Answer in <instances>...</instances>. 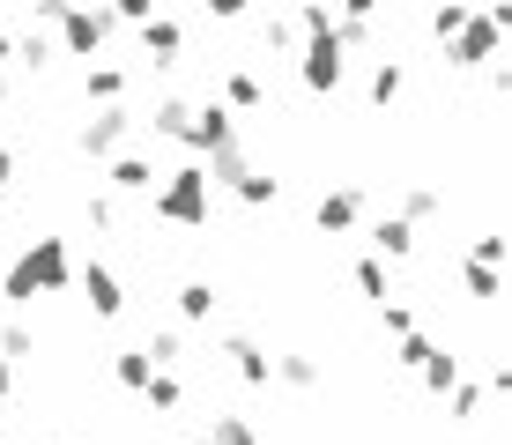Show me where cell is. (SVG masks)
Masks as SVG:
<instances>
[{"mask_svg":"<svg viewBox=\"0 0 512 445\" xmlns=\"http://www.w3.org/2000/svg\"><path fill=\"white\" fill-rule=\"evenodd\" d=\"M67 282H75V245L67 238H30L23 253L8 260V275H0V297L23 312V305H38V297H60Z\"/></svg>","mask_w":512,"mask_h":445,"instance_id":"cell-1","label":"cell"},{"mask_svg":"<svg viewBox=\"0 0 512 445\" xmlns=\"http://www.w3.org/2000/svg\"><path fill=\"white\" fill-rule=\"evenodd\" d=\"M149 208H156V223H171V230H208V216H216V186H208L201 156H186V164H171L164 178H156Z\"/></svg>","mask_w":512,"mask_h":445,"instance_id":"cell-2","label":"cell"},{"mask_svg":"<svg viewBox=\"0 0 512 445\" xmlns=\"http://www.w3.org/2000/svg\"><path fill=\"white\" fill-rule=\"evenodd\" d=\"M498 45H505V23L490 8H468V23L446 38V67H453V75H475V67L498 60Z\"/></svg>","mask_w":512,"mask_h":445,"instance_id":"cell-3","label":"cell"},{"mask_svg":"<svg viewBox=\"0 0 512 445\" xmlns=\"http://www.w3.org/2000/svg\"><path fill=\"white\" fill-rule=\"evenodd\" d=\"M52 30H60L52 45H60L67 60H97V52L112 45V30H119V23H112L104 8H90V0H67V8H60V23H52Z\"/></svg>","mask_w":512,"mask_h":445,"instance_id":"cell-4","label":"cell"},{"mask_svg":"<svg viewBox=\"0 0 512 445\" xmlns=\"http://www.w3.org/2000/svg\"><path fill=\"white\" fill-rule=\"evenodd\" d=\"M127 134H134V112H127V104H90V119L75 127V149L90 156V164H104V156L127 149Z\"/></svg>","mask_w":512,"mask_h":445,"instance_id":"cell-5","label":"cell"},{"mask_svg":"<svg viewBox=\"0 0 512 445\" xmlns=\"http://www.w3.org/2000/svg\"><path fill=\"white\" fill-rule=\"evenodd\" d=\"M297 75H305L312 97H334L349 75V45H342V30H327V38H305V52H297Z\"/></svg>","mask_w":512,"mask_h":445,"instance_id":"cell-6","label":"cell"},{"mask_svg":"<svg viewBox=\"0 0 512 445\" xmlns=\"http://www.w3.org/2000/svg\"><path fill=\"white\" fill-rule=\"evenodd\" d=\"M238 141V112L223 97H208V104H193V141H186V156H216V149H231Z\"/></svg>","mask_w":512,"mask_h":445,"instance_id":"cell-7","label":"cell"},{"mask_svg":"<svg viewBox=\"0 0 512 445\" xmlns=\"http://www.w3.org/2000/svg\"><path fill=\"white\" fill-rule=\"evenodd\" d=\"M357 216H364V193L357 186H327L320 201H312V230H320V238H349Z\"/></svg>","mask_w":512,"mask_h":445,"instance_id":"cell-8","label":"cell"},{"mask_svg":"<svg viewBox=\"0 0 512 445\" xmlns=\"http://www.w3.org/2000/svg\"><path fill=\"white\" fill-rule=\"evenodd\" d=\"M82 305H90L97 319H119V312H127V290H119V275H112L104 260L82 267Z\"/></svg>","mask_w":512,"mask_h":445,"instance_id":"cell-9","label":"cell"},{"mask_svg":"<svg viewBox=\"0 0 512 445\" xmlns=\"http://www.w3.org/2000/svg\"><path fill=\"white\" fill-rule=\"evenodd\" d=\"M223 356H231V371L245 386H275V356L253 342V334H223Z\"/></svg>","mask_w":512,"mask_h":445,"instance_id":"cell-10","label":"cell"},{"mask_svg":"<svg viewBox=\"0 0 512 445\" xmlns=\"http://www.w3.org/2000/svg\"><path fill=\"white\" fill-rule=\"evenodd\" d=\"M156 178L149 156H104V193H156Z\"/></svg>","mask_w":512,"mask_h":445,"instance_id":"cell-11","label":"cell"},{"mask_svg":"<svg viewBox=\"0 0 512 445\" xmlns=\"http://www.w3.org/2000/svg\"><path fill=\"white\" fill-rule=\"evenodd\" d=\"M141 401H149V416H179V408H186V379L171 364H156L149 379H141Z\"/></svg>","mask_w":512,"mask_h":445,"instance_id":"cell-12","label":"cell"},{"mask_svg":"<svg viewBox=\"0 0 512 445\" xmlns=\"http://www.w3.org/2000/svg\"><path fill=\"white\" fill-rule=\"evenodd\" d=\"M141 52H149L156 67H179V52H186V30L171 23V15H149V23H141Z\"/></svg>","mask_w":512,"mask_h":445,"instance_id":"cell-13","label":"cell"},{"mask_svg":"<svg viewBox=\"0 0 512 445\" xmlns=\"http://www.w3.org/2000/svg\"><path fill=\"white\" fill-rule=\"evenodd\" d=\"M364 238H372L379 260H409V253H416V223H409V216H379Z\"/></svg>","mask_w":512,"mask_h":445,"instance_id":"cell-14","label":"cell"},{"mask_svg":"<svg viewBox=\"0 0 512 445\" xmlns=\"http://www.w3.org/2000/svg\"><path fill=\"white\" fill-rule=\"evenodd\" d=\"M82 97H90V104H127V67L90 60V67H82Z\"/></svg>","mask_w":512,"mask_h":445,"instance_id":"cell-15","label":"cell"},{"mask_svg":"<svg viewBox=\"0 0 512 445\" xmlns=\"http://www.w3.org/2000/svg\"><path fill=\"white\" fill-rule=\"evenodd\" d=\"M327 371H320V356H305V349H282L275 356V386H290V394H312Z\"/></svg>","mask_w":512,"mask_h":445,"instance_id":"cell-16","label":"cell"},{"mask_svg":"<svg viewBox=\"0 0 512 445\" xmlns=\"http://www.w3.org/2000/svg\"><path fill=\"white\" fill-rule=\"evenodd\" d=\"M149 127L164 134L171 149H186V141H193V104H186V97H164V104L149 112Z\"/></svg>","mask_w":512,"mask_h":445,"instance_id":"cell-17","label":"cell"},{"mask_svg":"<svg viewBox=\"0 0 512 445\" xmlns=\"http://www.w3.org/2000/svg\"><path fill=\"white\" fill-rule=\"evenodd\" d=\"M60 60V45H52V30L38 23V30H23V38H15V67H30V75H45V67Z\"/></svg>","mask_w":512,"mask_h":445,"instance_id":"cell-18","label":"cell"},{"mask_svg":"<svg viewBox=\"0 0 512 445\" xmlns=\"http://www.w3.org/2000/svg\"><path fill=\"white\" fill-rule=\"evenodd\" d=\"M208 438H216V445H260L253 416H238V408H216V416H208Z\"/></svg>","mask_w":512,"mask_h":445,"instance_id":"cell-19","label":"cell"},{"mask_svg":"<svg viewBox=\"0 0 512 445\" xmlns=\"http://www.w3.org/2000/svg\"><path fill=\"white\" fill-rule=\"evenodd\" d=\"M179 319H186V327L216 319V282H179Z\"/></svg>","mask_w":512,"mask_h":445,"instance_id":"cell-20","label":"cell"},{"mask_svg":"<svg viewBox=\"0 0 512 445\" xmlns=\"http://www.w3.org/2000/svg\"><path fill=\"white\" fill-rule=\"evenodd\" d=\"M223 104H231V112H260V75L253 67H231V75H223Z\"/></svg>","mask_w":512,"mask_h":445,"instance_id":"cell-21","label":"cell"},{"mask_svg":"<svg viewBox=\"0 0 512 445\" xmlns=\"http://www.w3.org/2000/svg\"><path fill=\"white\" fill-rule=\"evenodd\" d=\"M349 275H357V290L372 297V305H386V297H394V275H386V260H379V253H364L357 267H349Z\"/></svg>","mask_w":512,"mask_h":445,"instance_id":"cell-22","label":"cell"},{"mask_svg":"<svg viewBox=\"0 0 512 445\" xmlns=\"http://www.w3.org/2000/svg\"><path fill=\"white\" fill-rule=\"evenodd\" d=\"M416 379L431 386V394H446V386L461 379V356H453V349H431V356H423V364H416Z\"/></svg>","mask_w":512,"mask_h":445,"instance_id":"cell-23","label":"cell"},{"mask_svg":"<svg viewBox=\"0 0 512 445\" xmlns=\"http://www.w3.org/2000/svg\"><path fill=\"white\" fill-rule=\"evenodd\" d=\"M149 371H156V364H149V349H141V342L112 356V379H119V386H127V394H141V379H149Z\"/></svg>","mask_w":512,"mask_h":445,"instance_id":"cell-24","label":"cell"},{"mask_svg":"<svg viewBox=\"0 0 512 445\" xmlns=\"http://www.w3.org/2000/svg\"><path fill=\"white\" fill-rule=\"evenodd\" d=\"M401 89H409V75H401V60H379V67H372V112H386V104H394Z\"/></svg>","mask_w":512,"mask_h":445,"instance_id":"cell-25","label":"cell"},{"mask_svg":"<svg viewBox=\"0 0 512 445\" xmlns=\"http://www.w3.org/2000/svg\"><path fill=\"white\" fill-rule=\"evenodd\" d=\"M231 193H238V201H245V208H275V193H282V178H268V171H245V178H238V186H231Z\"/></svg>","mask_w":512,"mask_h":445,"instance_id":"cell-26","label":"cell"},{"mask_svg":"<svg viewBox=\"0 0 512 445\" xmlns=\"http://www.w3.org/2000/svg\"><path fill=\"white\" fill-rule=\"evenodd\" d=\"M461 290L475 297V305H490V297H498V267H483V260H461Z\"/></svg>","mask_w":512,"mask_h":445,"instance_id":"cell-27","label":"cell"},{"mask_svg":"<svg viewBox=\"0 0 512 445\" xmlns=\"http://www.w3.org/2000/svg\"><path fill=\"white\" fill-rule=\"evenodd\" d=\"M438 208H446V201H438V186H409V193H401V208H394V216H409V223H431Z\"/></svg>","mask_w":512,"mask_h":445,"instance_id":"cell-28","label":"cell"},{"mask_svg":"<svg viewBox=\"0 0 512 445\" xmlns=\"http://www.w3.org/2000/svg\"><path fill=\"white\" fill-rule=\"evenodd\" d=\"M82 223H90V230H119V193H90V201H82Z\"/></svg>","mask_w":512,"mask_h":445,"instance_id":"cell-29","label":"cell"},{"mask_svg":"<svg viewBox=\"0 0 512 445\" xmlns=\"http://www.w3.org/2000/svg\"><path fill=\"white\" fill-rule=\"evenodd\" d=\"M290 23H297V38H327V30H334V8H327V0H305Z\"/></svg>","mask_w":512,"mask_h":445,"instance_id":"cell-30","label":"cell"},{"mask_svg":"<svg viewBox=\"0 0 512 445\" xmlns=\"http://www.w3.org/2000/svg\"><path fill=\"white\" fill-rule=\"evenodd\" d=\"M253 30H260V45H268V52H290V45H297V23H290V15H260Z\"/></svg>","mask_w":512,"mask_h":445,"instance_id":"cell-31","label":"cell"},{"mask_svg":"<svg viewBox=\"0 0 512 445\" xmlns=\"http://www.w3.org/2000/svg\"><path fill=\"white\" fill-rule=\"evenodd\" d=\"M38 349V327H30V319H8V327H0V356H30Z\"/></svg>","mask_w":512,"mask_h":445,"instance_id":"cell-32","label":"cell"},{"mask_svg":"<svg viewBox=\"0 0 512 445\" xmlns=\"http://www.w3.org/2000/svg\"><path fill=\"white\" fill-rule=\"evenodd\" d=\"M461 23H468V0H438V8H431V30H438V45H446Z\"/></svg>","mask_w":512,"mask_h":445,"instance_id":"cell-33","label":"cell"},{"mask_svg":"<svg viewBox=\"0 0 512 445\" xmlns=\"http://www.w3.org/2000/svg\"><path fill=\"white\" fill-rule=\"evenodd\" d=\"M379 327H386V342H401V334H416V312L386 297V305H379Z\"/></svg>","mask_w":512,"mask_h":445,"instance_id":"cell-34","label":"cell"},{"mask_svg":"<svg viewBox=\"0 0 512 445\" xmlns=\"http://www.w3.org/2000/svg\"><path fill=\"white\" fill-rule=\"evenodd\" d=\"M141 349H149V364H179V356H186V334H149V342H141Z\"/></svg>","mask_w":512,"mask_h":445,"instance_id":"cell-35","label":"cell"},{"mask_svg":"<svg viewBox=\"0 0 512 445\" xmlns=\"http://www.w3.org/2000/svg\"><path fill=\"white\" fill-rule=\"evenodd\" d=\"M468 260L498 267V260H505V238H498V230H475V238H468Z\"/></svg>","mask_w":512,"mask_h":445,"instance_id":"cell-36","label":"cell"},{"mask_svg":"<svg viewBox=\"0 0 512 445\" xmlns=\"http://www.w3.org/2000/svg\"><path fill=\"white\" fill-rule=\"evenodd\" d=\"M104 15H112V23H149V15H156V0H112Z\"/></svg>","mask_w":512,"mask_h":445,"instance_id":"cell-37","label":"cell"},{"mask_svg":"<svg viewBox=\"0 0 512 445\" xmlns=\"http://www.w3.org/2000/svg\"><path fill=\"white\" fill-rule=\"evenodd\" d=\"M208 15H216V23H245V15H253V0H208Z\"/></svg>","mask_w":512,"mask_h":445,"instance_id":"cell-38","label":"cell"},{"mask_svg":"<svg viewBox=\"0 0 512 445\" xmlns=\"http://www.w3.org/2000/svg\"><path fill=\"white\" fill-rule=\"evenodd\" d=\"M379 8H386V0H342V23H372Z\"/></svg>","mask_w":512,"mask_h":445,"instance_id":"cell-39","label":"cell"},{"mask_svg":"<svg viewBox=\"0 0 512 445\" xmlns=\"http://www.w3.org/2000/svg\"><path fill=\"white\" fill-rule=\"evenodd\" d=\"M8 386H15V356H0V423H8Z\"/></svg>","mask_w":512,"mask_h":445,"instance_id":"cell-40","label":"cell"},{"mask_svg":"<svg viewBox=\"0 0 512 445\" xmlns=\"http://www.w3.org/2000/svg\"><path fill=\"white\" fill-rule=\"evenodd\" d=\"M0 186H15V149L0 141Z\"/></svg>","mask_w":512,"mask_h":445,"instance_id":"cell-41","label":"cell"},{"mask_svg":"<svg viewBox=\"0 0 512 445\" xmlns=\"http://www.w3.org/2000/svg\"><path fill=\"white\" fill-rule=\"evenodd\" d=\"M15 60V38H8V30H0V67H8Z\"/></svg>","mask_w":512,"mask_h":445,"instance_id":"cell-42","label":"cell"},{"mask_svg":"<svg viewBox=\"0 0 512 445\" xmlns=\"http://www.w3.org/2000/svg\"><path fill=\"white\" fill-rule=\"evenodd\" d=\"M8 97H15V82H8V75H0V104H8Z\"/></svg>","mask_w":512,"mask_h":445,"instance_id":"cell-43","label":"cell"},{"mask_svg":"<svg viewBox=\"0 0 512 445\" xmlns=\"http://www.w3.org/2000/svg\"><path fill=\"white\" fill-rule=\"evenodd\" d=\"M193 445H216V438H193Z\"/></svg>","mask_w":512,"mask_h":445,"instance_id":"cell-44","label":"cell"},{"mask_svg":"<svg viewBox=\"0 0 512 445\" xmlns=\"http://www.w3.org/2000/svg\"><path fill=\"white\" fill-rule=\"evenodd\" d=\"M67 445H90V438H67Z\"/></svg>","mask_w":512,"mask_h":445,"instance_id":"cell-45","label":"cell"}]
</instances>
